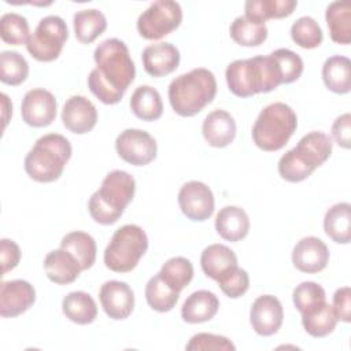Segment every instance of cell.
Wrapping results in <instances>:
<instances>
[{"mask_svg": "<svg viewBox=\"0 0 351 351\" xmlns=\"http://www.w3.org/2000/svg\"><path fill=\"white\" fill-rule=\"evenodd\" d=\"M93 59L96 67L88 77L90 92L104 104L119 103L136 75L126 44L118 38H107L96 47Z\"/></svg>", "mask_w": 351, "mask_h": 351, "instance_id": "1", "label": "cell"}, {"mask_svg": "<svg viewBox=\"0 0 351 351\" xmlns=\"http://www.w3.org/2000/svg\"><path fill=\"white\" fill-rule=\"evenodd\" d=\"M136 181L123 170L110 171L101 181L100 188L90 196L88 210L95 222L112 225L123 214L126 206L133 200Z\"/></svg>", "mask_w": 351, "mask_h": 351, "instance_id": "2", "label": "cell"}, {"mask_svg": "<svg viewBox=\"0 0 351 351\" xmlns=\"http://www.w3.org/2000/svg\"><path fill=\"white\" fill-rule=\"evenodd\" d=\"M332 138L322 132H310L298 145L287 151L278 160V173L288 182H300L324 165L332 154Z\"/></svg>", "mask_w": 351, "mask_h": 351, "instance_id": "3", "label": "cell"}, {"mask_svg": "<svg viewBox=\"0 0 351 351\" xmlns=\"http://www.w3.org/2000/svg\"><path fill=\"white\" fill-rule=\"evenodd\" d=\"M217 95V80L204 67L176 77L169 85V101L181 117H193L210 104Z\"/></svg>", "mask_w": 351, "mask_h": 351, "instance_id": "4", "label": "cell"}, {"mask_svg": "<svg viewBox=\"0 0 351 351\" xmlns=\"http://www.w3.org/2000/svg\"><path fill=\"white\" fill-rule=\"evenodd\" d=\"M70 141L58 133L41 136L25 158V171L37 182L56 181L71 158Z\"/></svg>", "mask_w": 351, "mask_h": 351, "instance_id": "5", "label": "cell"}, {"mask_svg": "<svg viewBox=\"0 0 351 351\" xmlns=\"http://www.w3.org/2000/svg\"><path fill=\"white\" fill-rule=\"evenodd\" d=\"M298 126L295 111L285 103L276 101L266 106L252 126V140L258 148L266 152L281 149Z\"/></svg>", "mask_w": 351, "mask_h": 351, "instance_id": "6", "label": "cell"}, {"mask_svg": "<svg viewBox=\"0 0 351 351\" xmlns=\"http://www.w3.org/2000/svg\"><path fill=\"white\" fill-rule=\"evenodd\" d=\"M148 250L147 233L134 223L117 229L106 247L104 265L115 273L132 271Z\"/></svg>", "mask_w": 351, "mask_h": 351, "instance_id": "7", "label": "cell"}, {"mask_svg": "<svg viewBox=\"0 0 351 351\" xmlns=\"http://www.w3.org/2000/svg\"><path fill=\"white\" fill-rule=\"evenodd\" d=\"M67 37L69 30L63 18L48 15L40 19L26 43V49L38 62H52L59 58Z\"/></svg>", "mask_w": 351, "mask_h": 351, "instance_id": "8", "label": "cell"}, {"mask_svg": "<svg viewBox=\"0 0 351 351\" xmlns=\"http://www.w3.org/2000/svg\"><path fill=\"white\" fill-rule=\"evenodd\" d=\"M182 21V10L177 1L156 0L137 19L138 34L145 40H159L176 30Z\"/></svg>", "mask_w": 351, "mask_h": 351, "instance_id": "9", "label": "cell"}, {"mask_svg": "<svg viewBox=\"0 0 351 351\" xmlns=\"http://www.w3.org/2000/svg\"><path fill=\"white\" fill-rule=\"evenodd\" d=\"M229 90L237 97H250L263 93V78L258 56L237 59L225 71Z\"/></svg>", "mask_w": 351, "mask_h": 351, "instance_id": "10", "label": "cell"}, {"mask_svg": "<svg viewBox=\"0 0 351 351\" xmlns=\"http://www.w3.org/2000/svg\"><path fill=\"white\" fill-rule=\"evenodd\" d=\"M115 149L119 158L133 166H145L156 158L155 138L141 129H126L118 134Z\"/></svg>", "mask_w": 351, "mask_h": 351, "instance_id": "11", "label": "cell"}, {"mask_svg": "<svg viewBox=\"0 0 351 351\" xmlns=\"http://www.w3.org/2000/svg\"><path fill=\"white\" fill-rule=\"evenodd\" d=\"M178 206L188 219L202 222L214 213V195L204 182L188 181L178 192Z\"/></svg>", "mask_w": 351, "mask_h": 351, "instance_id": "12", "label": "cell"}, {"mask_svg": "<svg viewBox=\"0 0 351 351\" xmlns=\"http://www.w3.org/2000/svg\"><path fill=\"white\" fill-rule=\"evenodd\" d=\"M56 99L43 88H34L25 93L21 104V114L25 123L33 128H44L56 117Z\"/></svg>", "mask_w": 351, "mask_h": 351, "instance_id": "13", "label": "cell"}, {"mask_svg": "<svg viewBox=\"0 0 351 351\" xmlns=\"http://www.w3.org/2000/svg\"><path fill=\"white\" fill-rule=\"evenodd\" d=\"M36 302L34 287L25 280L3 281L0 285V315L14 318L27 311Z\"/></svg>", "mask_w": 351, "mask_h": 351, "instance_id": "14", "label": "cell"}, {"mask_svg": "<svg viewBox=\"0 0 351 351\" xmlns=\"http://www.w3.org/2000/svg\"><path fill=\"white\" fill-rule=\"evenodd\" d=\"M99 299L104 313L115 321L128 318L134 307L133 289L123 281H106L99 291Z\"/></svg>", "mask_w": 351, "mask_h": 351, "instance_id": "15", "label": "cell"}, {"mask_svg": "<svg viewBox=\"0 0 351 351\" xmlns=\"http://www.w3.org/2000/svg\"><path fill=\"white\" fill-rule=\"evenodd\" d=\"M284 310L280 300L273 295L256 298L251 306L250 322L252 329L261 336H271L282 325Z\"/></svg>", "mask_w": 351, "mask_h": 351, "instance_id": "16", "label": "cell"}, {"mask_svg": "<svg viewBox=\"0 0 351 351\" xmlns=\"http://www.w3.org/2000/svg\"><path fill=\"white\" fill-rule=\"evenodd\" d=\"M329 262V250L326 244L314 236L300 239L292 251L293 266L303 273H318Z\"/></svg>", "mask_w": 351, "mask_h": 351, "instance_id": "17", "label": "cell"}, {"mask_svg": "<svg viewBox=\"0 0 351 351\" xmlns=\"http://www.w3.org/2000/svg\"><path fill=\"white\" fill-rule=\"evenodd\" d=\"M62 122L71 133L85 134L97 122V110L85 96L74 95L69 97L62 110Z\"/></svg>", "mask_w": 351, "mask_h": 351, "instance_id": "18", "label": "cell"}, {"mask_svg": "<svg viewBox=\"0 0 351 351\" xmlns=\"http://www.w3.org/2000/svg\"><path fill=\"white\" fill-rule=\"evenodd\" d=\"M144 70L152 77L173 73L180 64V51L171 43H158L144 48L141 53Z\"/></svg>", "mask_w": 351, "mask_h": 351, "instance_id": "19", "label": "cell"}, {"mask_svg": "<svg viewBox=\"0 0 351 351\" xmlns=\"http://www.w3.org/2000/svg\"><path fill=\"white\" fill-rule=\"evenodd\" d=\"M202 133L208 145L223 148L236 137L234 118L225 110H214L204 118Z\"/></svg>", "mask_w": 351, "mask_h": 351, "instance_id": "20", "label": "cell"}, {"mask_svg": "<svg viewBox=\"0 0 351 351\" xmlns=\"http://www.w3.org/2000/svg\"><path fill=\"white\" fill-rule=\"evenodd\" d=\"M44 270L52 282L60 285L75 281L82 271L81 265L74 255L63 248L53 250L47 254L44 259Z\"/></svg>", "mask_w": 351, "mask_h": 351, "instance_id": "21", "label": "cell"}, {"mask_svg": "<svg viewBox=\"0 0 351 351\" xmlns=\"http://www.w3.org/2000/svg\"><path fill=\"white\" fill-rule=\"evenodd\" d=\"M215 230L223 240L240 241L250 232V218L241 207L225 206L215 217Z\"/></svg>", "mask_w": 351, "mask_h": 351, "instance_id": "22", "label": "cell"}, {"mask_svg": "<svg viewBox=\"0 0 351 351\" xmlns=\"http://www.w3.org/2000/svg\"><path fill=\"white\" fill-rule=\"evenodd\" d=\"M219 300L215 293L200 289L191 293L181 307V317L188 324L207 322L218 313Z\"/></svg>", "mask_w": 351, "mask_h": 351, "instance_id": "23", "label": "cell"}, {"mask_svg": "<svg viewBox=\"0 0 351 351\" xmlns=\"http://www.w3.org/2000/svg\"><path fill=\"white\" fill-rule=\"evenodd\" d=\"M200 266L207 277L217 281L226 271L237 266V256L228 245L211 244L203 250Z\"/></svg>", "mask_w": 351, "mask_h": 351, "instance_id": "24", "label": "cell"}, {"mask_svg": "<svg viewBox=\"0 0 351 351\" xmlns=\"http://www.w3.org/2000/svg\"><path fill=\"white\" fill-rule=\"evenodd\" d=\"M324 230L329 239L339 244H348L351 240V206L347 202L336 203L324 217Z\"/></svg>", "mask_w": 351, "mask_h": 351, "instance_id": "25", "label": "cell"}, {"mask_svg": "<svg viewBox=\"0 0 351 351\" xmlns=\"http://www.w3.org/2000/svg\"><path fill=\"white\" fill-rule=\"evenodd\" d=\"M322 80L325 86L339 95L351 89V62L347 56L333 55L322 66Z\"/></svg>", "mask_w": 351, "mask_h": 351, "instance_id": "26", "label": "cell"}, {"mask_svg": "<svg viewBox=\"0 0 351 351\" xmlns=\"http://www.w3.org/2000/svg\"><path fill=\"white\" fill-rule=\"evenodd\" d=\"M62 310L66 318L78 324H92L97 317V306L93 298L84 291H74L67 293L62 302Z\"/></svg>", "mask_w": 351, "mask_h": 351, "instance_id": "27", "label": "cell"}, {"mask_svg": "<svg viewBox=\"0 0 351 351\" xmlns=\"http://www.w3.org/2000/svg\"><path fill=\"white\" fill-rule=\"evenodd\" d=\"M332 41L337 44H350L351 41V3L333 1L325 12Z\"/></svg>", "mask_w": 351, "mask_h": 351, "instance_id": "28", "label": "cell"}, {"mask_svg": "<svg viewBox=\"0 0 351 351\" xmlns=\"http://www.w3.org/2000/svg\"><path fill=\"white\" fill-rule=\"evenodd\" d=\"M129 104L133 114L143 121H156L163 112L160 93L149 85H140L136 88Z\"/></svg>", "mask_w": 351, "mask_h": 351, "instance_id": "29", "label": "cell"}, {"mask_svg": "<svg viewBox=\"0 0 351 351\" xmlns=\"http://www.w3.org/2000/svg\"><path fill=\"white\" fill-rule=\"evenodd\" d=\"M73 26L77 40L82 44H90L107 29V19L96 8L81 10L73 16Z\"/></svg>", "mask_w": 351, "mask_h": 351, "instance_id": "30", "label": "cell"}, {"mask_svg": "<svg viewBox=\"0 0 351 351\" xmlns=\"http://www.w3.org/2000/svg\"><path fill=\"white\" fill-rule=\"evenodd\" d=\"M296 0H248L244 4L245 16L263 22L289 16L296 8Z\"/></svg>", "mask_w": 351, "mask_h": 351, "instance_id": "31", "label": "cell"}, {"mask_svg": "<svg viewBox=\"0 0 351 351\" xmlns=\"http://www.w3.org/2000/svg\"><path fill=\"white\" fill-rule=\"evenodd\" d=\"M60 248L73 254L74 258L80 262L82 270L90 269L96 261V241L90 234L85 232L75 230L67 233L60 241Z\"/></svg>", "mask_w": 351, "mask_h": 351, "instance_id": "32", "label": "cell"}, {"mask_svg": "<svg viewBox=\"0 0 351 351\" xmlns=\"http://www.w3.org/2000/svg\"><path fill=\"white\" fill-rule=\"evenodd\" d=\"M229 33L232 40L243 47H258L267 38V27L263 22L244 16H237L230 27Z\"/></svg>", "mask_w": 351, "mask_h": 351, "instance_id": "33", "label": "cell"}, {"mask_svg": "<svg viewBox=\"0 0 351 351\" xmlns=\"http://www.w3.org/2000/svg\"><path fill=\"white\" fill-rule=\"evenodd\" d=\"M145 299L152 310L167 313L177 304L180 292L169 287L158 273L156 276L151 277L145 285Z\"/></svg>", "mask_w": 351, "mask_h": 351, "instance_id": "34", "label": "cell"}, {"mask_svg": "<svg viewBox=\"0 0 351 351\" xmlns=\"http://www.w3.org/2000/svg\"><path fill=\"white\" fill-rule=\"evenodd\" d=\"M337 321L333 307L329 303H324L321 307L302 315V325L313 337L328 336L336 328Z\"/></svg>", "mask_w": 351, "mask_h": 351, "instance_id": "35", "label": "cell"}, {"mask_svg": "<svg viewBox=\"0 0 351 351\" xmlns=\"http://www.w3.org/2000/svg\"><path fill=\"white\" fill-rule=\"evenodd\" d=\"M159 276L169 287L181 292L193 278V266L189 259L174 256L163 263Z\"/></svg>", "mask_w": 351, "mask_h": 351, "instance_id": "36", "label": "cell"}, {"mask_svg": "<svg viewBox=\"0 0 351 351\" xmlns=\"http://www.w3.org/2000/svg\"><path fill=\"white\" fill-rule=\"evenodd\" d=\"M29 75L26 59L16 51H3L0 53V81L7 85H21Z\"/></svg>", "mask_w": 351, "mask_h": 351, "instance_id": "37", "label": "cell"}, {"mask_svg": "<svg viewBox=\"0 0 351 351\" xmlns=\"http://www.w3.org/2000/svg\"><path fill=\"white\" fill-rule=\"evenodd\" d=\"M293 304L303 315L326 303L325 289L314 281H303L293 289Z\"/></svg>", "mask_w": 351, "mask_h": 351, "instance_id": "38", "label": "cell"}, {"mask_svg": "<svg viewBox=\"0 0 351 351\" xmlns=\"http://www.w3.org/2000/svg\"><path fill=\"white\" fill-rule=\"evenodd\" d=\"M27 19L16 12H7L0 18V37L5 44L22 45L30 37Z\"/></svg>", "mask_w": 351, "mask_h": 351, "instance_id": "39", "label": "cell"}, {"mask_svg": "<svg viewBox=\"0 0 351 351\" xmlns=\"http://www.w3.org/2000/svg\"><path fill=\"white\" fill-rule=\"evenodd\" d=\"M292 40L302 48H317L324 38L322 29L311 16H300L291 26Z\"/></svg>", "mask_w": 351, "mask_h": 351, "instance_id": "40", "label": "cell"}, {"mask_svg": "<svg viewBox=\"0 0 351 351\" xmlns=\"http://www.w3.org/2000/svg\"><path fill=\"white\" fill-rule=\"evenodd\" d=\"M217 282H218L221 291L228 298L237 299L248 291L250 276L244 269H241L239 266H234L233 269L226 271L223 276H221L217 280Z\"/></svg>", "mask_w": 351, "mask_h": 351, "instance_id": "41", "label": "cell"}, {"mask_svg": "<svg viewBox=\"0 0 351 351\" xmlns=\"http://www.w3.org/2000/svg\"><path fill=\"white\" fill-rule=\"evenodd\" d=\"M271 55L276 58V60L280 66L284 84H291L302 75L303 60L298 53H295L293 51H291L288 48H278V49L273 51Z\"/></svg>", "mask_w": 351, "mask_h": 351, "instance_id": "42", "label": "cell"}, {"mask_svg": "<svg viewBox=\"0 0 351 351\" xmlns=\"http://www.w3.org/2000/svg\"><path fill=\"white\" fill-rule=\"evenodd\" d=\"M188 351H234V344L225 336L213 335V333H197L192 336L185 346Z\"/></svg>", "mask_w": 351, "mask_h": 351, "instance_id": "43", "label": "cell"}, {"mask_svg": "<svg viewBox=\"0 0 351 351\" xmlns=\"http://www.w3.org/2000/svg\"><path fill=\"white\" fill-rule=\"evenodd\" d=\"M0 259H1V273L12 270L18 266L21 261V248L19 245L10 239L0 240Z\"/></svg>", "mask_w": 351, "mask_h": 351, "instance_id": "44", "label": "cell"}, {"mask_svg": "<svg viewBox=\"0 0 351 351\" xmlns=\"http://www.w3.org/2000/svg\"><path fill=\"white\" fill-rule=\"evenodd\" d=\"M333 311L337 319L343 322L351 321V289L350 287L339 288L333 295Z\"/></svg>", "mask_w": 351, "mask_h": 351, "instance_id": "45", "label": "cell"}, {"mask_svg": "<svg viewBox=\"0 0 351 351\" xmlns=\"http://www.w3.org/2000/svg\"><path fill=\"white\" fill-rule=\"evenodd\" d=\"M351 115L350 112H346L340 117H337L332 125V136L335 141L341 147L348 149L351 147Z\"/></svg>", "mask_w": 351, "mask_h": 351, "instance_id": "46", "label": "cell"}, {"mask_svg": "<svg viewBox=\"0 0 351 351\" xmlns=\"http://www.w3.org/2000/svg\"><path fill=\"white\" fill-rule=\"evenodd\" d=\"M1 104H3V121H4V128H5V125H7V122H8V115L7 114H12V104L10 103V100H8V96L5 95V93H1Z\"/></svg>", "mask_w": 351, "mask_h": 351, "instance_id": "47", "label": "cell"}]
</instances>
